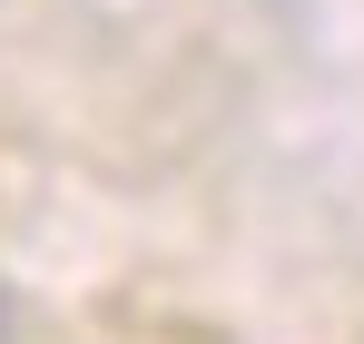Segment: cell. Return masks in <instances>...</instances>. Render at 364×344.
Returning a JSON list of instances; mask_svg holds the SVG:
<instances>
[{"label": "cell", "mask_w": 364, "mask_h": 344, "mask_svg": "<svg viewBox=\"0 0 364 344\" xmlns=\"http://www.w3.org/2000/svg\"><path fill=\"white\" fill-rule=\"evenodd\" d=\"M0 335H10V295H0Z\"/></svg>", "instance_id": "6da1fadb"}]
</instances>
